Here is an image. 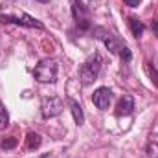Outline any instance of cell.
<instances>
[{"label":"cell","mask_w":158,"mask_h":158,"mask_svg":"<svg viewBox=\"0 0 158 158\" xmlns=\"http://www.w3.org/2000/svg\"><path fill=\"white\" fill-rule=\"evenodd\" d=\"M92 33H94V37L96 39H99L103 44H105V48L110 52V53H116L121 57V61L123 63H129L131 59H132V53H131V50L121 42V40L112 33V31H109L107 28H101V26H98V28H94L92 30Z\"/></svg>","instance_id":"cell-1"},{"label":"cell","mask_w":158,"mask_h":158,"mask_svg":"<svg viewBox=\"0 0 158 158\" xmlns=\"http://www.w3.org/2000/svg\"><path fill=\"white\" fill-rule=\"evenodd\" d=\"M0 22L2 24H17V26H24V28H37L44 30V24L37 20L35 17L24 13V11H11L7 7H0Z\"/></svg>","instance_id":"cell-2"},{"label":"cell","mask_w":158,"mask_h":158,"mask_svg":"<svg viewBox=\"0 0 158 158\" xmlns=\"http://www.w3.org/2000/svg\"><path fill=\"white\" fill-rule=\"evenodd\" d=\"M101 64H103V59L99 53H94L90 59H86L81 68H79V79L83 85H90L92 81H96L99 72H101Z\"/></svg>","instance_id":"cell-3"},{"label":"cell","mask_w":158,"mask_h":158,"mask_svg":"<svg viewBox=\"0 0 158 158\" xmlns=\"http://www.w3.org/2000/svg\"><path fill=\"white\" fill-rule=\"evenodd\" d=\"M57 63L53 59H42L33 70V76L39 83H55L57 81Z\"/></svg>","instance_id":"cell-4"},{"label":"cell","mask_w":158,"mask_h":158,"mask_svg":"<svg viewBox=\"0 0 158 158\" xmlns=\"http://www.w3.org/2000/svg\"><path fill=\"white\" fill-rule=\"evenodd\" d=\"M42 118H55L63 112L64 105H63V99L57 98V96H52V98H44L42 99Z\"/></svg>","instance_id":"cell-5"},{"label":"cell","mask_w":158,"mask_h":158,"mask_svg":"<svg viewBox=\"0 0 158 158\" xmlns=\"http://www.w3.org/2000/svg\"><path fill=\"white\" fill-rule=\"evenodd\" d=\"M72 15L79 30H90V17L81 0H72Z\"/></svg>","instance_id":"cell-6"},{"label":"cell","mask_w":158,"mask_h":158,"mask_svg":"<svg viewBox=\"0 0 158 158\" xmlns=\"http://www.w3.org/2000/svg\"><path fill=\"white\" fill-rule=\"evenodd\" d=\"M112 90L107 86H99L94 94H92V103L99 109V110H107L112 103Z\"/></svg>","instance_id":"cell-7"},{"label":"cell","mask_w":158,"mask_h":158,"mask_svg":"<svg viewBox=\"0 0 158 158\" xmlns=\"http://www.w3.org/2000/svg\"><path fill=\"white\" fill-rule=\"evenodd\" d=\"M132 110H134V99H132L131 96H123L118 103L116 116H118V118H121V116H131Z\"/></svg>","instance_id":"cell-8"},{"label":"cell","mask_w":158,"mask_h":158,"mask_svg":"<svg viewBox=\"0 0 158 158\" xmlns=\"http://www.w3.org/2000/svg\"><path fill=\"white\" fill-rule=\"evenodd\" d=\"M68 105H70V110H72V116H74V121L77 125H83L85 123V114H83V107L79 105L76 99L68 98Z\"/></svg>","instance_id":"cell-9"},{"label":"cell","mask_w":158,"mask_h":158,"mask_svg":"<svg viewBox=\"0 0 158 158\" xmlns=\"http://www.w3.org/2000/svg\"><path fill=\"white\" fill-rule=\"evenodd\" d=\"M129 26H131V31H132V35L138 39V37H142L143 35V31H145V26H143V22L142 20H138L136 17H129Z\"/></svg>","instance_id":"cell-10"},{"label":"cell","mask_w":158,"mask_h":158,"mask_svg":"<svg viewBox=\"0 0 158 158\" xmlns=\"http://www.w3.org/2000/svg\"><path fill=\"white\" fill-rule=\"evenodd\" d=\"M40 143H42V138H40V134L37 132H30L28 134V138H26V145H28V149H39Z\"/></svg>","instance_id":"cell-11"},{"label":"cell","mask_w":158,"mask_h":158,"mask_svg":"<svg viewBox=\"0 0 158 158\" xmlns=\"http://www.w3.org/2000/svg\"><path fill=\"white\" fill-rule=\"evenodd\" d=\"M17 138L15 136H9V138H4L2 142H0V147L4 149V151H9V149H15L17 147Z\"/></svg>","instance_id":"cell-12"},{"label":"cell","mask_w":158,"mask_h":158,"mask_svg":"<svg viewBox=\"0 0 158 158\" xmlns=\"http://www.w3.org/2000/svg\"><path fill=\"white\" fill-rule=\"evenodd\" d=\"M9 125V116H7V110L4 107V103L0 101V129H6Z\"/></svg>","instance_id":"cell-13"},{"label":"cell","mask_w":158,"mask_h":158,"mask_svg":"<svg viewBox=\"0 0 158 158\" xmlns=\"http://www.w3.org/2000/svg\"><path fill=\"white\" fill-rule=\"evenodd\" d=\"M145 72L151 77V81H155V86H158V72L151 66V63H145Z\"/></svg>","instance_id":"cell-14"},{"label":"cell","mask_w":158,"mask_h":158,"mask_svg":"<svg viewBox=\"0 0 158 158\" xmlns=\"http://www.w3.org/2000/svg\"><path fill=\"white\" fill-rule=\"evenodd\" d=\"M147 156L149 158H158V143L156 142H151L147 145Z\"/></svg>","instance_id":"cell-15"},{"label":"cell","mask_w":158,"mask_h":158,"mask_svg":"<svg viewBox=\"0 0 158 158\" xmlns=\"http://www.w3.org/2000/svg\"><path fill=\"white\" fill-rule=\"evenodd\" d=\"M123 2L131 7H138V4H140V0H123Z\"/></svg>","instance_id":"cell-16"},{"label":"cell","mask_w":158,"mask_h":158,"mask_svg":"<svg viewBox=\"0 0 158 158\" xmlns=\"http://www.w3.org/2000/svg\"><path fill=\"white\" fill-rule=\"evenodd\" d=\"M151 28H153V31L158 35V20H153V24H151Z\"/></svg>","instance_id":"cell-17"},{"label":"cell","mask_w":158,"mask_h":158,"mask_svg":"<svg viewBox=\"0 0 158 158\" xmlns=\"http://www.w3.org/2000/svg\"><path fill=\"white\" fill-rule=\"evenodd\" d=\"M40 158H55V156H53V155H42Z\"/></svg>","instance_id":"cell-18"},{"label":"cell","mask_w":158,"mask_h":158,"mask_svg":"<svg viewBox=\"0 0 158 158\" xmlns=\"http://www.w3.org/2000/svg\"><path fill=\"white\" fill-rule=\"evenodd\" d=\"M37 2H42V4H46V2H50V0H37Z\"/></svg>","instance_id":"cell-19"}]
</instances>
